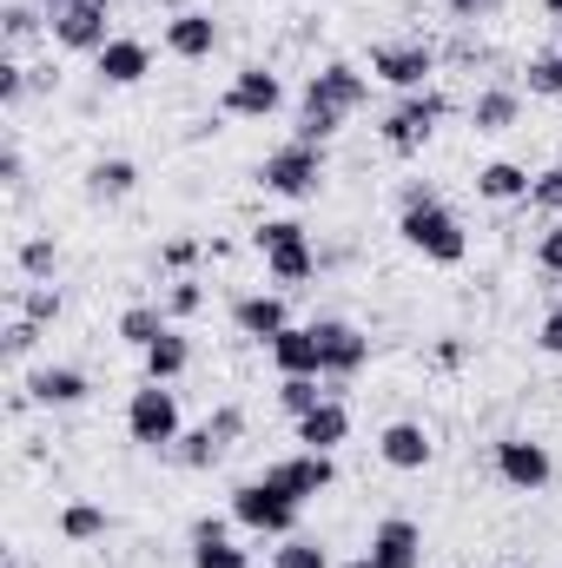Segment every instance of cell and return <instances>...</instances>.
Masks as SVG:
<instances>
[{"mask_svg":"<svg viewBox=\"0 0 562 568\" xmlns=\"http://www.w3.org/2000/svg\"><path fill=\"white\" fill-rule=\"evenodd\" d=\"M398 232H404V245L423 252L430 265H463V258H470V232H463V219H456L443 199L398 212Z\"/></svg>","mask_w":562,"mask_h":568,"instance_id":"1","label":"cell"},{"mask_svg":"<svg viewBox=\"0 0 562 568\" xmlns=\"http://www.w3.org/2000/svg\"><path fill=\"white\" fill-rule=\"evenodd\" d=\"M107 20H113V0H47V33L67 53H100L113 40Z\"/></svg>","mask_w":562,"mask_h":568,"instance_id":"2","label":"cell"},{"mask_svg":"<svg viewBox=\"0 0 562 568\" xmlns=\"http://www.w3.org/2000/svg\"><path fill=\"white\" fill-rule=\"evenodd\" d=\"M259 185L279 192V199H318V185H324V145H311V140L279 145V152L259 165Z\"/></svg>","mask_w":562,"mask_h":568,"instance_id":"3","label":"cell"},{"mask_svg":"<svg viewBox=\"0 0 562 568\" xmlns=\"http://www.w3.org/2000/svg\"><path fill=\"white\" fill-rule=\"evenodd\" d=\"M127 436L140 449H172L179 443V390L145 377V390H133V404H127Z\"/></svg>","mask_w":562,"mask_h":568,"instance_id":"4","label":"cell"},{"mask_svg":"<svg viewBox=\"0 0 562 568\" xmlns=\"http://www.w3.org/2000/svg\"><path fill=\"white\" fill-rule=\"evenodd\" d=\"M298 509H304V503H291L272 476L232 489V516H239L252 536H291V529H298Z\"/></svg>","mask_w":562,"mask_h":568,"instance_id":"5","label":"cell"},{"mask_svg":"<svg viewBox=\"0 0 562 568\" xmlns=\"http://www.w3.org/2000/svg\"><path fill=\"white\" fill-rule=\"evenodd\" d=\"M443 113H450V100H443L436 87L404 93V100L384 113V145H391V152H423V145H430V133L443 126Z\"/></svg>","mask_w":562,"mask_h":568,"instance_id":"6","label":"cell"},{"mask_svg":"<svg viewBox=\"0 0 562 568\" xmlns=\"http://www.w3.org/2000/svg\"><path fill=\"white\" fill-rule=\"evenodd\" d=\"M430 73H436V47L430 40H384V47H371V80H384L398 93H423Z\"/></svg>","mask_w":562,"mask_h":568,"instance_id":"7","label":"cell"},{"mask_svg":"<svg viewBox=\"0 0 562 568\" xmlns=\"http://www.w3.org/2000/svg\"><path fill=\"white\" fill-rule=\"evenodd\" d=\"M311 337H318L324 377H358V371L371 364V337H364L358 324H344V317H318V324H311Z\"/></svg>","mask_w":562,"mask_h":568,"instance_id":"8","label":"cell"},{"mask_svg":"<svg viewBox=\"0 0 562 568\" xmlns=\"http://www.w3.org/2000/svg\"><path fill=\"white\" fill-rule=\"evenodd\" d=\"M496 476H503L510 489L536 496V489H550L556 463H550V449H543L536 436H503V443H496Z\"/></svg>","mask_w":562,"mask_h":568,"instance_id":"9","label":"cell"},{"mask_svg":"<svg viewBox=\"0 0 562 568\" xmlns=\"http://www.w3.org/2000/svg\"><path fill=\"white\" fill-rule=\"evenodd\" d=\"M284 106V87L272 67H239L232 73V87H225V113L232 120H272Z\"/></svg>","mask_w":562,"mask_h":568,"instance_id":"10","label":"cell"},{"mask_svg":"<svg viewBox=\"0 0 562 568\" xmlns=\"http://www.w3.org/2000/svg\"><path fill=\"white\" fill-rule=\"evenodd\" d=\"M265 476L279 483L291 503H311V496H324V489L338 483V463H331L324 449H298V456H279V463H272Z\"/></svg>","mask_w":562,"mask_h":568,"instance_id":"11","label":"cell"},{"mask_svg":"<svg viewBox=\"0 0 562 568\" xmlns=\"http://www.w3.org/2000/svg\"><path fill=\"white\" fill-rule=\"evenodd\" d=\"M304 100H318V106H331V113H344V120H351V113L371 100V80H364L351 60H331V67H318V73H311Z\"/></svg>","mask_w":562,"mask_h":568,"instance_id":"12","label":"cell"},{"mask_svg":"<svg viewBox=\"0 0 562 568\" xmlns=\"http://www.w3.org/2000/svg\"><path fill=\"white\" fill-rule=\"evenodd\" d=\"M87 371H73V364H40V371H27V397L40 404V410H73V404H87Z\"/></svg>","mask_w":562,"mask_h":568,"instance_id":"13","label":"cell"},{"mask_svg":"<svg viewBox=\"0 0 562 568\" xmlns=\"http://www.w3.org/2000/svg\"><path fill=\"white\" fill-rule=\"evenodd\" d=\"M93 73H100V87H140L145 73H152V47H145V40H127V33H113V40L93 53Z\"/></svg>","mask_w":562,"mask_h":568,"instance_id":"14","label":"cell"},{"mask_svg":"<svg viewBox=\"0 0 562 568\" xmlns=\"http://www.w3.org/2000/svg\"><path fill=\"white\" fill-rule=\"evenodd\" d=\"M212 47H219V20H212L205 7H179V13L165 20V53H179V60H212Z\"/></svg>","mask_w":562,"mask_h":568,"instance_id":"15","label":"cell"},{"mask_svg":"<svg viewBox=\"0 0 562 568\" xmlns=\"http://www.w3.org/2000/svg\"><path fill=\"white\" fill-rule=\"evenodd\" d=\"M371 556L384 568H423V529L411 516H384V523L371 529Z\"/></svg>","mask_w":562,"mask_h":568,"instance_id":"16","label":"cell"},{"mask_svg":"<svg viewBox=\"0 0 562 568\" xmlns=\"http://www.w3.org/2000/svg\"><path fill=\"white\" fill-rule=\"evenodd\" d=\"M232 324H239V337L272 344L284 324H291V304H284V291H252V297H239V304H232Z\"/></svg>","mask_w":562,"mask_h":568,"instance_id":"17","label":"cell"},{"mask_svg":"<svg viewBox=\"0 0 562 568\" xmlns=\"http://www.w3.org/2000/svg\"><path fill=\"white\" fill-rule=\"evenodd\" d=\"M265 351H272V364H279L284 377H324V357H318V337H311V324H284Z\"/></svg>","mask_w":562,"mask_h":568,"instance_id":"18","label":"cell"},{"mask_svg":"<svg viewBox=\"0 0 562 568\" xmlns=\"http://www.w3.org/2000/svg\"><path fill=\"white\" fill-rule=\"evenodd\" d=\"M192 568H252V556L225 536L219 516H199L192 523Z\"/></svg>","mask_w":562,"mask_h":568,"instance_id":"19","label":"cell"},{"mask_svg":"<svg viewBox=\"0 0 562 568\" xmlns=\"http://www.w3.org/2000/svg\"><path fill=\"white\" fill-rule=\"evenodd\" d=\"M530 185H536V172L516 165V159H490V165H476V199H490V205H516V199H530Z\"/></svg>","mask_w":562,"mask_h":568,"instance_id":"20","label":"cell"},{"mask_svg":"<svg viewBox=\"0 0 562 568\" xmlns=\"http://www.w3.org/2000/svg\"><path fill=\"white\" fill-rule=\"evenodd\" d=\"M378 456H384L391 469H423V463L436 456V443H430L423 424H384L378 429Z\"/></svg>","mask_w":562,"mask_h":568,"instance_id":"21","label":"cell"},{"mask_svg":"<svg viewBox=\"0 0 562 568\" xmlns=\"http://www.w3.org/2000/svg\"><path fill=\"white\" fill-rule=\"evenodd\" d=\"M523 120V93L516 87H483L476 100H470V126L476 133H510Z\"/></svg>","mask_w":562,"mask_h":568,"instance_id":"22","label":"cell"},{"mask_svg":"<svg viewBox=\"0 0 562 568\" xmlns=\"http://www.w3.org/2000/svg\"><path fill=\"white\" fill-rule=\"evenodd\" d=\"M344 436H351V410H344L338 397H324L311 417H298V443H304V449H324V456H331Z\"/></svg>","mask_w":562,"mask_h":568,"instance_id":"23","label":"cell"},{"mask_svg":"<svg viewBox=\"0 0 562 568\" xmlns=\"http://www.w3.org/2000/svg\"><path fill=\"white\" fill-rule=\"evenodd\" d=\"M265 272H272V284H311L318 278L311 239H291V245H279V252H265Z\"/></svg>","mask_w":562,"mask_h":568,"instance_id":"24","label":"cell"},{"mask_svg":"<svg viewBox=\"0 0 562 568\" xmlns=\"http://www.w3.org/2000/svg\"><path fill=\"white\" fill-rule=\"evenodd\" d=\"M140 357H145V377H152V384H179L185 364H192V344H185L179 331H165V337H159L152 351H140Z\"/></svg>","mask_w":562,"mask_h":568,"instance_id":"25","label":"cell"},{"mask_svg":"<svg viewBox=\"0 0 562 568\" xmlns=\"http://www.w3.org/2000/svg\"><path fill=\"white\" fill-rule=\"evenodd\" d=\"M165 331H172L165 304H127V311H120V337H127L133 351H152V344H159Z\"/></svg>","mask_w":562,"mask_h":568,"instance_id":"26","label":"cell"},{"mask_svg":"<svg viewBox=\"0 0 562 568\" xmlns=\"http://www.w3.org/2000/svg\"><path fill=\"white\" fill-rule=\"evenodd\" d=\"M133 185H140V165L133 159H93L87 165V192L93 199H127Z\"/></svg>","mask_w":562,"mask_h":568,"instance_id":"27","label":"cell"},{"mask_svg":"<svg viewBox=\"0 0 562 568\" xmlns=\"http://www.w3.org/2000/svg\"><path fill=\"white\" fill-rule=\"evenodd\" d=\"M107 529H113V516H107L100 503H67V509H60V536H67V542H100Z\"/></svg>","mask_w":562,"mask_h":568,"instance_id":"28","label":"cell"},{"mask_svg":"<svg viewBox=\"0 0 562 568\" xmlns=\"http://www.w3.org/2000/svg\"><path fill=\"white\" fill-rule=\"evenodd\" d=\"M13 317L53 324V317H60V291H53V284H20V291H13Z\"/></svg>","mask_w":562,"mask_h":568,"instance_id":"29","label":"cell"},{"mask_svg":"<svg viewBox=\"0 0 562 568\" xmlns=\"http://www.w3.org/2000/svg\"><path fill=\"white\" fill-rule=\"evenodd\" d=\"M20 272H27V284H53V272H60V245L40 232V239H27L20 245Z\"/></svg>","mask_w":562,"mask_h":568,"instance_id":"30","label":"cell"},{"mask_svg":"<svg viewBox=\"0 0 562 568\" xmlns=\"http://www.w3.org/2000/svg\"><path fill=\"white\" fill-rule=\"evenodd\" d=\"M272 568H331V556H324V542H311V536H279Z\"/></svg>","mask_w":562,"mask_h":568,"instance_id":"31","label":"cell"},{"mask_svg":"<svg viewBox=\"0 0 562 568\" xmlns=\"http://www.w3.org/2000/svg\"><path fill=\"white\" fill-rule=\"evenodd\" d=\"M279 404H284V417L298 424V417H311V410L324 404V390H318V377H284V384H279Z\"/></svg>","mask_w":562,"mask_h":568,"instance_id":"32","label":"cell"},{"mask_svg":"<svg viewBox=\"0 0 562 568\" xmlns=\"http://www.w3.org/2000/svg\"><path fill=\"white\" fill-rule=\"evenodd\" d=\"M219 456H225V443H219L212 429H192V436H179V463H185V469H212Z\"/></svg>","mask_w":562,"mask_h":568,"instance_id":"33","label":"cell"},{"mask_svg":"<svg viewBox=\"0 0 562 568\" xmlns=\"http://www.w3.org/2000/svg\"><path fill=\"white\" fill-rule=\"evenodd\" d=\"M530 93H536V100H562V47L530 60Z\"/></svg>","mask_w":562,"mask_h":568,"instance_id":"34","label":"cell"},{"mask_svg":"<svg viewBox=\"0 0 562 568\" xmlns=\"http://www.w3.org/2000/svg\"><path fill=\"white\" fill-rule=\"evenodd\" d=\"M199 311H205V284L172 278V291H165V317H199Z\"/></svg>","mask_w":562,"mask_h":568,"instance_id":"35","label":"cell"},{"mask_svg":"<svg viewBox=\"0 0 562 568\" xmlns=\"http://www.w3.org/2000/svg\"><path fill=\"white\" fill-rule=\"evenodd\" d=\"M530 205H536V212H550V219H562V165L536 172V185H530Z\"/></svg>","mask_w":562,"mask_h":568,"instance_id":"36","label":"cell"},{"mask_svg":"<svg viewBox=\"0 0 562 568\" xmlns=\"http://www.w3.org/2000/svg\"><path fill=\"white\" fill-rule=\"evenodd\" d=\"M291 239H304V225H298V219H265V225L252 232V245H259V252H279V245H291Z\"/></svg>","mask_w":562,"mask_h":568,"instance_id":"37","label":"cell"},{"mask_svg":"<svg viewBox=\"0 0 562 568\" xmlns=\"http://www.w3.org/2000/svg\"><path fill=\"white\" fill-rule=\"evenodd\" d=\"M205 429H212V436H219V443H225V449H232V443H239V436H245V410H239V404H219V410H212V417H205Z\"/></svg>","mask_w":562,"mask_h":568,"instance_id":"38","label":"cell"},{"mask_svg":"<svg viewBox=\"0 0 562 568\" xmlns=\"http://www.w3.org/2000/svg\"><path fill=\"white\" fill-rule=\"evenodd\" d=\"M536 272H543V278H562V219L536 239Z\"/></svg>","mask_w":562,"mask_h":568,"instance_id":"39","label":"cell"},{"mask_svg":"<svg viewBox=\"0 0 562 568\" xmlns=\"http://www.w3.org/2000/svg\"><path fill=\"white\" fill-rule=\"evenodd\" d=\"M0 20H7V47H27V40L40 33V13H33V7H7Z\"/></svg>","mask_w":562,"mask_h":568,"instance_id":"40","label":"cell"},{"mask_svg":"<svg viewBox=\"0 0 562 568\" xmlns=\"http://www.w3.org/2000/svg\"><path fill=\"white\" fill-rule=\"evenodd\" d=\"M159 258H165V272H179V278H185V265H199V239H185V232H179V239H165V252H159Z\"/></svg>","mask_w":562,"mask_h":568,"instance_id":"41","label":"cell"},{"mask_svg":"<svg viewBox=\"0 0 562 568\" xmlns=\"http://www.w3.org/2000/svg\"><path fill=\"white\" fill-rule=\"evenodd\" d=\"M33 344H40V324L13 317V324H7V357H33Z\"/></svg>","mask_w":562,"mask_h":568,"instance_id":"42","label":"cell"},{"mask_svg":"<svg viewBox=\"0 0 562 568\" xmlns=\"http://www.w3.org/2000/svg\"><path fill=\"white\" fill-rule=\"evenodd\" d=\"M20 93H27V67H20V60H7V67H0V100H7V106H20Z\"/></svg>","mask_w":562,"mask_h":568,"instance_id":"43","label":"cell"},{"mask_svg":"<svg viewBox=\"0 0 562 568\" xmlns=\"http://www.w3.org/2000/svg\"><path fill=\"white\" fill-rule=\"evenodd\" d=\"M536 344H543L550 357H562V304L550 311V317H543V331H536Z\"/></svg>","mask_w":562,"mask_h":568,"instance_id":"44","label":"cell"},{"mask_svg":"<svg viewBox=\"0 0 562 568\" xmlns=\"http://www.w3.org/2000/svg\"><path fill=\"white\" fill-rule=\"evenodd\" d=\"M443 7H450V13H456V20H483V13H490V7H496V0H443Z\"/></svg>","mask_w":562,"mask_h":568,"instance_id":"45","label":"cell"},{"mask_svg":"<svg viewBox=\"0 0 562 568\" xmlns=\"http://www.w3.org/2000/svg\"><path fill=\"white\" fill-rule=\"evenodd\" d=\"M436 364L456 371V364H463V344H456V337H436Z\"/></svg>","mask_w":562,"mask_h":568,"instance_id":"46","label":"cell"},{"mask_svg":"<svg viewBox=\"0 0 562 568\" xmlns=\"http://www.w3.org/2000/svg\"><path fill=\"white\" fill-rule=\"evenodd\" d=\"M430 199H436V185H423V179L404 185V212H411V205H430Z\"/></svg>","mask_w":562,"mask_h":568,"instance_id":"47","label":"cell"},{"mask_svg":"<svg viewBox=\"0 0 562 568\" xmlns=\"http://www.w3.org/2000/svg\"><path fill=\"white\" fill-rule=\"evenodd\" d=\"M344 568H384V562H378V556L364 549V556H351V562H344Z\"/></svg>","mask_w":562,"mask_h":568,"instance_id":"48","label":"cell"},{"mask_svg":"<svg viewBox=\"0 0 562 568\" xmlns=\"http://www.w3.org/2000/svg\"><path fill=\"white\" fill-rule=\"evenodd\" d=\"M543 7H550V13H562V0H543Z\"/></svg>","mask_w":562,"mask_h":568,"instance_id":"49","label":"cell"},{"mask_svg":"<svg viewBox=\"0 0 562 568\" xmlns=\"http://www.w3.org/2000/svg\"><path fill=\"white\" fill-rule=\"evenodd\" d=\"M7 568H27V562H20V556H7Z\"/></svg>","mask_w":562,"mask_h":568,"instance_id":"50","label":"cell"}]
</instances>
